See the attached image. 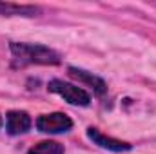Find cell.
Wrapping results in <instances>:
<instances>
[{
	"label": "cell",
	"instance_id": "obj_8",
	"mask_svg": "<svg viewBox=\"0 0 156 154\" xmlns=\"http://www.w3.org/2000/svg\"><path fill=\"white\" fill-rule=\"evenodd\" d=\"M27 154H64V147L56 142H40L38 145L31 147Z\"/></svg>",
	"mask_w": 156,
	"mask_h": 154
},
{
	"label": "cell",
	"instance_id": "obj_9",
	"mask_svg": "<svg viewBox=\"0 0 156 154\" xmlns=\"http://www.w3.org/2000/svg\"><path fill=\"white\" fill-rule=\"evenodd\" d=\"M0 127H2V118H0Z\"/></svg>",
	"mask_w": 156,
	"mask_h": 154
},
{
	"label": "cell",
	"instance_id": "obj_6",
	"mask_svg": "<svg viewBox=\"0 0 156 154\" xmlns=\"http://www.w3.org/2000/svg\"><path fill=\"white\" fill-rule=\"evenodd\" d=\"M67 71H69V76H73L75 80L82 82V83H85V85H89L98 96H102V94L107 93V85H105V82H104L102 78L94 76L93 73L83 71V69H78V67H69Z\"/></svg>",
	"mask_w": 156,
	"mask_h": 154
},
{
	"label": "cell",
	"instance_id": "obj_2",
	"mask_svg": "<svg viewBox=\"0 0 156 154\" xmlns=\"http://www.w3.org/2000/svg\"><path fill=\"white\" fill-rule=\"evenodd\" d=\"M47 89L51 93L62 96L71 105H82V107H85V105L91 103V94L87 91H83L82 87H76L73 83H67L64 80H51L49 85H47Z\"/></svg>",
	"mask_w": 156,
	"mask_h": 154
},
{
	"label": "cell",
	"instance_id": "obj_3",
	"mask_svg": "<svg viewBox=\"0 0 156 154\" xmlns=\"http://www.w3.org/2000/svg\"><path fill=\"white\" fill-rule=\"evenodd\" d=\"M37 129L45 134H62L73 129V120L64 113L42 114L37 120Z\"/></svg>",
	"mask_w": 156,
	"mask_h": 154
},
{
	"label": "cell",
	"instance_id": "obj_5",
	"mask_svg": "<svg viewBox=\"0 0 156 154\" xmlns=\"http://www.w3.org/2000/svg\"><path fill=\"white\" fill-rule=\"evenodd\" d=\"M31 116L26 111H9L5 116V129L9 134H24L31 129Z\"/></svg>",
	"mask_w": 156,
	"mask_h": 154
},
{
	"label": "cell",
	"instance_id": "obj_7",
	"mask_svg": "<svg viewBox=\"0 0 156 154\" xmlns=\"http://www.w3.org/2000/svg\"><path fill=\"white\" fill-rule=\"evenodd\" d=\"M40 13L35 5H22L13 2H0V15L4 16H37Z\"/></svg>",
	"mask_w": 156,
	"mask_h": 154
},
{
	"label": "cell",
	"instance_id": "obj_1",
	"mask_svg": "<svg viewBox=\"0 0 156 154\" xmlns=\"http://www.w3.org/2000/svg\"><path fill=\"white\" fill-rule=\"evenodd\" d=\"M13 58L18 65H58L60 64V54L45 45L40 44H18L11 42L9 45Z\"/></svg>",
	"mask_w": 156,
	"mask_h": 154
},
{
	"label": "cell",
	"instance_id": "obj_4",
	"mask_svg": "<svg viewBox=\"0 0 156 154\" xmlns=\"http://www.w3.org/2000/svg\"><path fill=\"white\" fill-rule=\"evenodd\" d=\"M87 138H89L91 142H94L96 145H100L102 149L115 151V152H127V151H131V149H133V145H131V143H127V142H120V140H115V138H111V136H105V134H102L98 129H93V127H89V129H87Z\"/></svg>",
	"mask_w": 156,
	"mask_h": 154
}]
</instances>
